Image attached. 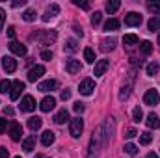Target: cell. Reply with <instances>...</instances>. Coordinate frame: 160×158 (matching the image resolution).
I'll return each mask as SVG.
<instances>
[{
  "instance_id": "5",
  "label": "cell",
  "mask_w": 160,
  "mask_h": 158,
  "mask_svg": "<svg viewBox=\"0 0 160 158\" xmlns=\"http://www.w3.org/2000/svg\"><path fill=\"white\" fill-rule=\"evenodd\" d=\"M143 102H145L147 106H155V104H158L160 102L158 91H157V89H147L145 95H143Z\"/></svg>"
},
{
  "instance_id": "15",
  "label": "cell",
  "mask_w": 160,
  "mask_h": 158,
  "mask_svg": "<svg viewBox=\"0 0 160 158\" xmlns=\"http://www.w3.org/2000/svg\"><path fill=\"white\" fill-rule=\"evenodd\" d=\"M54 106H56V99L54 97H45L39 102L41 112H50V110H54Z\"/></svg>"
},
{
  "instance_id": "11",
  "label": "cell",
  "mask_w": 160,
  "mask_h": 158,
  "mask_svg": "<svg viewBox=\"0 0 160 158\" xmlns=\"http://www.w3.org/2000/svg\"><path fill=\"white\" fill-rule=\"evenodd\" d=\"M2 67L6 69V73H15V69H17V60L11 58V56H4V58H2Z\"/></svg>"
},
{
  "instance_id": "20",
  "label": "cell",
  "mask_w": 160,
  "mask_h": 158,
  "mask_svg": "<svg viewBox=\"0 0 160 158\" xmlns=\"http://www.w3.org/2000/svg\"><path fill=\"white\" fill-rule=\"evenodd\" d=\"M65 121H69V112H67L65 108H62V110L54 116V123H56V125H63Z\"/></svg>"
},
{
  "instance_id": "36",
  "label": "cell",
  "mask_w": 160,
  "mask_h": 158,
  "mask_svg": "<svg viewBox=\"0 0 160 158\" xmlns=\"http://www.w3.org/2000/svg\"><path fill=\"white\" fill-rule=\"evenodd\" d=\"M132 119H134V123H140V121L143 119V112H142V108H140V106H136V108H134V112H132Z\"/></svg>"
},
{
  "instance_id": "17",
  "label": "cell",
  "mask_w": 160,
  "mask_h": 158,
  "mask_svg": "<svg viewBox=\"0 0 160 158\" xmlns=\"http://www.w3.org/2000/svg\"><path fill=\"white\" fill-rule=\"evenodd\" d=\"M132 84H134V75H130V80H128V84H125V86L121 87V91H119V101H125V99H128V95H130V89H132Z\"/></svg>"
},
{
  "instance_id": "1",
  "label": "cell",
  "mask_w": 160,
  "mask_h": 158,
  "mask_svg": "<svg viewBox=\"0 0 160 158\" xmlns=\"http://www.w3.org/2000/svg\"><path fill=\"white\" fill-rule=\"evenodd\" d=\"M106 138H108V134H106V126H104V125H99V126L93 130V136H91V140H89L88 158H95L97 155H99V149L106 143Z\"/></svg>"
},
{
  "instance_id": "37",
  "label": "cell",
  "mask_w": 160,
  "mask_h": 158,
  "mask_svg": "<svg viewBox=\"0 0 160 158\" xmlns=\"http://www.w3.org/2000/svg\"><path fill=\"white\" fill-rule=\"evenodd\" d=\"M114 47H116V39H104L101 48H102V50H112Z\"/></svg>"
},
{
  "instance_id": "49",
  "label": "cell",
  "mask_w": 160,
  "mask_h": 158,
  "mask_svg": "<svg viewBox=\"0 0 160 158\" xmlns=\"http://www.w3.org/2000/svg\"><path fill=\"white\" fill-rule=\"evenodd\" d=\"M0 158H8V149L6 147H0Z\"/></svg>"
},
{
  "instance_id": "51",
  "label": "cell",
  "mask_w": 160,
  "mask_h": 158,
  "mask_svg": "<svg viewBox=\"0 0 160 158\" xmlns=\"http://www.w3.org/2000/svg\"><path fill=\"white\" fill-rule=\"evenodd\" d=\"M73 28H75V32H77V34H78L80 37H82V36H84V32H82V28H80L78 24H75V26H73Z\"/></svg>"
},
{
  "instance_id": "39",
  "label": "cell",
  "mask_w": 160,
  "mask_h": 158,
  "mask_svg": "<svg viewBox=\"0 0 160 158\" xmlns=\"http://www.w3.org/2000/svg\"><path fill=\"white\" fill-rule=\"evenodd\" d=\"M101 21H102V13H101V11H95V13L91 15V24H93V26H97Z\"/></svg>"
},
{
  "instance_id": "4",
  "label": "cell",
  "mask_w": 160,
  "mask_h": 158,
  "mask_svg": "<svg viewBox=\"0 0 160 158\" xmlns=\"http://www.w3.org/2000/svg\"><path fill=\"white\" fill-rule=\"evenodd\" d=\"M24 91V82H21V80H13L11 82V91H9V99L11 101H17L19 97H21V93Z\"/></svg>"
},
{
  "instance_id": "50",
  "label": "cell",
  "mask_w": 160,
  "mask_h": 158,
  "mask_svg": "<svg viewBox=\"0 0 160 158\" xmlns=\"http://www.w3.org/2000/svg\"><path fill=\"white\" fill-rule=\"evenodd\" d=\"M4 114L11 117V116H13V108H11V106H8V108H4Z\"/></svg>"
},
{
  "instance_id": "30",
  "label": "cell",
  "mask_w": 160,
  "mask_h": 158,
  "mask_svg": "<svg viewBox=\"0 0 160 158\" xmlns=\"http://www.w3.org/2000/svg\"><path fill=\"white\" fill-rule=\"evenodd\" d=\"M36 9H26L24 13H22V19L26 21V22H32V21H36Z\"/></svg>"
},
{
  "instance_id": "10",
  "label": "cell",
  "mask_w": 160,
  "mask_h": 158,
  "mask_svg": "<svg viewBox=\"0 0 160 158\" xmlns=\"http://www.w3.org/2000/svg\"><path fill=\"white\" fill-rule=\"evenodd\" d=\"M125 24H127V26H140V24H142V15L136 13V11H130V13L125 17Z\"/></svg>"
},
{
  "instance_id": "19",
  "label": "cell",
  "mask_w": 160,
  "mask_h": 158,
  "mask_svg": "<svg viewBox=\"0 0 160 158\" xmlns=\"http://www.w3.org/2000/svg\"><path fill=\"white\" fill-rule=\"evenodd\" d=\"M54 138H56V136H54V132H52V130H45V132L41 134V143H43L45 147H48V145H52V143H54Z\"/></svg>"
},
{
  "instance_id": "9",
  "label": "cell",
  "mask_w": 160,
  "mask_h": 158,
  "mask_svg": "<svg viewBox=\"0 0 160 158\" xmlns=\"http://www.w3.org/2000/svg\"><path fill=\"white\" fill-rule=\"evenodd\" d=\"M80 69H82V63H80L78 60H75V58L65 60V71L69 75H77V73H80Z\"/></svg>"
},
{
  "instance_id": "23",
  "label": "cell",
  "mask_w": 160,
  "mask_h": 158,
  "mask_svg": "<svg viewBox=\"0 0 160 158\" xmlns=\"http://www.w3.org/2000/svg\"><path fill=\"white\" fill-rule=\"evenodd\" d=\"M41 125H43V119L38 117V116H36V117H30V119H28V128H30L32 132L39 130V128H41Z\"/></svg>"
},
{
  "instance_id": "42",
  "label": "cell",
  "mask_w": 160,
  "mask_h": 158,
  "mask_svg": "<svg viewBox=\"0 0 160 158\" xmlns=\"http://www.w3.org/2000/svg\"><path fill=\"white\" fill-rule=\"evenodd\" d=\"M75 6H78L82 9H89V4L88 2H80V0H75Z\"/></svg>"
},
{
  "instance_id": "33",
  "label": "cell",
  "mask_w": 160,
  "mask_h": 158,
  "mask_svg": "<svg viewBox=\"0 0 160 158\" xmlns=\"http://www.w3.org/2000/svg\"><path fill=\"white\" fill-rule=\"evenodd\" d=\"M125 153L127 155H130V156H134V155H138V147L134 145V143H125Z\"/></svg>"
},
{
  "instance_id": "16",
  "label": "cell",
  "mask_w": 160,
  "mask_h": 158,
  "mask_svg": "<svg viewBox=\"0 0 160 158\" xmlns=\"http://www.w3.org/2000/svg\"><path fill=\"white\" fill-rule=\"evenodd\" d=\"M58 13H60V6H58V4H50V6L47 7L45 15H43V21H45V22H48V21H50L52 17H56Z\"/></svg>"
},
{
  "instance_id": "6",
  "label": "cell",
  "mask_w": 160,
  "mask_h": 158,
  "mask_svg": "<svg viewBox=\"0 0 160 158\" xmlns=\"http://www.w3.org/2000/svg\"><path fill=\"white\" fill-rule=\"evenodd\" d=\"M9 138L13 140V141H21V138H22V126L17 123V121H13L11 125H9Z\"/></svg>"
},
{
  "instance_id": "28",
  "label": "cell",
  "mask_w": 160,
  "mask_h": 158,
  "mask_svg": "<svg viewBox=\"0 0 160 158\" xmlns=\"http://www.w3.org/2000/svg\"><path fill=\"white\" fill-rule=\"evenodd\" d=\"M84 60L88 62V63H93L95 62V52H93V48H84Z\"/></svg>"
},
{
  "instance_id": "40",
  "label": "cell",
  "mask_w": 160,
  "mask_h": 158,
  "mask_svg": "<svg viewBox=\"0 0 160 158\" xmlns=\"http://www.w3.org/2000/svg\"><path fill=\"white\" fill-rule=\"evenodd\" d=\"M41 60L50 62V60H52V52H50V50H43V52H41Z\"/></svg>"
},
{
  "instance_id": "46",
  "label": "cell",
  "mask_w": 160,
  "mask_h": 158,
  "mask_svg": "<svg viewBox=\"0 0 160 158\" xmlns=\"http://www.w3.org/2000/svg\"><path fill=\"white\" fill-rule=\"evenodd\" d=\"M67 99H71V91L69 89H63L62 91V101H67Z\"/></svg>"
},
{
  "instance_id": "53",
  "label": "cell",
  "mask_w": 160,
  "mask_h": 158,
  "mask_svg": "<svg viewBox=\"0 0 160 158\" xmlns=\"http://www.w3.org/2000/svg\"><path fill=\"white\" fill-rule=\"evenodd\" d=\"M36 158H45V156H43V155H38V156H36Z\"/></svg>"
},
{
  "instance_id": "48",
  "label": "cell",
  "mask_w": 160,
  "mask_h": 158,
  "mask_svg": "<svg viewBox=\"0 0 160 158\" xmlns=\"http://www.w3.org/2000/svg\"><path fill=\"white\" fill-rule=\"evenodd\" d=\"M8 36L11 37V41H13V37H15V26H9V28H8Z\"/></svg>"
},
{
  "instance_id": "29",
  "label": "cell",
  "mask_w": 160,
  "mask_h": 158,
  "mask_svg": "<svg viewBox=\"0 0 160 158\" xmlns=\"http://www.w3.org/2000/svg\"><path fill=\"white\" fill-rule=\"evenodd\" d=\"M147 9L153 15H158L160 17V2H147Z\"/></svg>"
},
{
  "instance_id": "3",
  "label": "cell",
  "mask_w": 160,
  "mask_h": 158,
  "mask_svg": "<svg viewBox=\"0 0 160 158\" xmlns=\"http://www.w3.org/2000/svg\"><path fill=\"white\" fill-rule=\"evenodd\" d=\"M82 130H84V121L80 117L71 119V123H69V134H71L73 138H80Z\"/></svg>"
},
{
  "instance_id": "27",
  "label": "cell",
  "mask_w": 160,
  "mask_h": 158,
  "mask_svg": "<svg viewBox=\"0 0 160 158\" xmlns=\"http://www.w3.org/2000/svg\"><path fill=\"white\" fill-rule=\"evenodd\" d=\"M140 50H142V54H151V50H153V43L151 41H142V45H140Z\"/></svg>"
},
{
  "instance_id": "38",
  "label": "cell",
  "mask_w": 160,
  "mask_h": 158,
  "mask_svg": "<svg viewBox=\"0 0 160 158\" xmlns=\"http://www.w3.org/2000/svg\"><path fill=\"white\" fill-rule=\"evenodd\" d=\"M11 91V82L9 80H2L0 82V93H8Z\"/></svg>"
},
{
  "instance_id": "54",
  "label": "cell",
  "mask_w": 160,
  "mask_h": 158,
  "mask_svg": "<svg viewBox=\"0 0 160 158\" xmlns=\"http://www.w3.org/2000/svg\"><path fill=\"white\" fill-rule=\"evenodd\" d=\"M158 45H160V34H158Z\"/></svg>"
},
{
  "instance_id": "52",
  "label": "cell",
  "mask_w": 160,
  "mask_h": 158,
  "mask_svg": "<svg viewBox=\"0 0 160 158\" xmlns=\"http://www.w3.org/2000/svg\"><path fill=\"white\" fill-rule=\"evenodd\" d=\"M145 158H160V156H158V155H155V153H149Z\"/></svg>"
},
{
  "instance_id": "44",
  "label": "cell",
  "mask_w": 160,
  "mask_h": 158,
  "mask_svg": "<svg viewBox=\"0 0 160 158\" xmlns=\"http://www.w3.org/2000/svg\"><path fill=\"white\" fill-rule=\"evenodd\" d=\"M4 21H6V11L0 7V32H2V26H4Z\"/></svg>"
},
{
  "instance_id": "55",
  "label": "cell",
  "mask_w": 160,
  "mask_h": 158,
  "mask_svg": "<svg viewBox=\"0 0 160 158\" xmlns=\"http://www.w3.org/2000/svg\"><path fill=\"white\" fill-rule=\"evenodd\" d=\"M15 158H21V156H15Z\"/></svg>"
},
{
  "instance_id": "13",
  "label": "cell",
  "mask_w": 160,
  "mask_h": 158,
  "mask_svg": "<svg viewBox=\"0 0 160 158\" xmlns=\"http://www.w3.org/2000/svg\"><path fill=\"white\" fill-rule=\"evenodd\" d=\"M43 75H45V67H43V65H36V67H32V69L28 71V80H30V82H36V80H39Z\"/></svg>"
},
{
  "instance_id": "35",
  "label": "cell",
  "mask_w": 160,
  "mask_h": 158,
  "mask_svg": "<svg viewBox=\"0 0 160 158\" xmlns=\"http://www.w3.org/2000/svg\"><path fill=\"white\" fill-rule=\"evenodd\" d=\"M147 26H149V30H151V32H157V30H160V19H155V17H153V19L147 22Z\"/></svg>"
},
{
  "instance_id": "12",
  "label": "cell",
  "mask_w": 160,
  "mask_h": 158,
  "mask_svg": "<svg viewBox=\"0 0 160 158\" xmlns=\"http://www.w3.org/2000/svg\"><path fill=\"white\" fill-rule=\"evenodd\" d=\"M9 50L15 54V56H26V47L24 45H21L19 41H9Z\"/></svg>"
},
{
  "instance_id": "45",
  "label": "cell",
  "mask_w": 160,
  "mask_h": 158,
  "mask_svg": "<svg viewBox=\"0 0 160 158\" xmlns=\"http://www.w3.org/2000/svg\"><path fill=\"white\" fill-rule=\"evenodd\" d=\"M24 4H26V0H15V2H11V7H21Z\"/></svg>"
},
{
  "instance_id": "41",
  "label": "cell",
  "mask_w": 160,
  "mask_h": 158,
  "mask_svg": "<svg viewBox=\"0 0 160 158\" xmlns=\"http://www.w3.org/2000/svg\"><path fill=\"white\" fill-rule=\"evenodd\" d=\"M136 136H138V132H136L134 128H128V130L125 132V138H127V140H132V138H136Z\"/></svg>"
},
{
  "instance_id": "25",
  "label": "cell",
  "mask_w": 160,
  "mask_h": 158,
  "mask_svg": "<svg viewBox=\"0 0 160 158\" xmlns=\"http://www.w3.org/2000/svg\"><path fill=\"white\" fill-rule=\"evenodd\" d=\"M119 28V21L118 19H108L106 22H104V30L106 32H116Z\"/></svg>"
},
{
  "instance_id": "32",
  "label": "cell",
  "mask_w": 160,
  "mask_h": 158,
  "mask_svg": "<svg viewBox=\"0 0 160 158\" xmlns=\"http://www.w3.org/2000/svg\"><path fill=\"white\" fill-rule=\"evenodd\" d=\"M123 43H125V45H136V43H140V39H138V36H134V34H127V36L123 37Z\"/></svg>"
},
{
  "instance_id": "21",
  "label": "cell",
  "mask_w": 160,
  "mask_h": 158,
  "mask_svg": "<svg viewBox=\"0 0 160 158\" xmlns=\"http://www.w3.org/2000/svg\"><path fill=\"white\" fill-rule=\"evenodd\" d=\"M22 149H24L26 153H32V151L36 149V136H28V138L22 141Z\"/></svg>"
},
{
  "instance_id": "18",
  "label": "cell",
  "mask_w": 160,
  "mask_h": 158,
  "mask_svg": "<svg viewBox=\"0 0 160 158\" xmlns=\"http://www.w3.org/2000/svg\"><path fill=\"white\" fill-rule=\"evenodd\" d=\"M56 86H58V82H56V80H45V82H41V84H39V91H43V93L54 91V89H56Z\"/></svg>"
},
{
  "instance_id": "2",
  "label": "cell",
  "mask_w": 160,
  "mask_h": 158,
  "mask_svg": "<svg viewBox=\"0 0 160 158\" xmlns=\"http://www.w3.org/2000/svg\"><path fill=\"white\" fill-rule=\"evenodd\" d=\"M30 37H32V39H38L41 45H52L58 36H56L54 30H45V32H34Z\"/></svg>"
},
{
  "instance_id": "34",
  "label": "cell",
  "mask_w": 160,
  "mask_h": 158,
  "mask_svg": "<svg viewBox=\"0 0 160 158\" xmlns=\"http://www.w3.org/2000/svg\"><path fill=\"white\" fill-rule=\"evenodd\" d=\"M151 140H153V134H149V132L140 134V143H142V145H149V143H151Z\"/></svg>"
},
{
  "instance_id": "26",
  "label": "cell",
  "mask_w": 160,
  "mask_h": 158,
  "mask_svg": "<svg viewBox=\"0 0 160 158\" xmlns=\"http://www.w3.org/2000/svg\"><path fill=\"white\" fill-rule=\"evenodd\" d=\"M119 6H121L119 0H110V2H106V11L112 15V13H116V11L119 9Z\"/></svg>"
},
{
  "instance_id": "24",
  "label": "cell",
  "mask_w": 160,
  "mask_h": 158,
  "mask_svg": "<svg viewBox=\"0 0 160 158\" xmlns=\"http://www.w3.org/2000/svg\"><path fill=\"white\" fill-rule=\"evenodd\" d=\"M63 50L69 52V54L77 52V50H78V43H77V39H67L65 41V45H63Z\"/></svg>"
},
{
  "instance_id": "22",
  "label": "cell",
  "mask_w": 160,
  "mask_h": 158,
  "mask_svg": "<svg viewBox=\"0 0 160 158\" xmlns=\"http://www.w3.org/2000/svg\"><path fill=\"white\" fill-rule=\"evenodd\" d=\"M145 125L149 126V128H158L160 126V119L157 114H149L147 116V119H145Z\"/></svg>"
},
{
  "instance_id": "47",
  "label": "cell",
  "mask_w": 160,
  "mask_h": 158,
  "mask_svg": "<svg viewBox=\"0 0 160 158\" xmlns=\"http://www.w3.org/2000/svg\"><path fill=\"white\" fill-rule=\"evenodd\" d=\"M6 126H8V121L0 117V132H6Z\"/></svg>"
},
{
  "instance_id": "31",
  "label": "cell",
  "mask_w": 160,
  "mask_h": 158,
  "mask_svg": "<svg viewBox=\"0 0 160 158\" xmlns=\"http://www.w3.org/2000/svg\"><path fill=\"white\" fill-rule=\"evenodd\" d=\"M158 69H160L158 63H157V62H151V63L147 65V75H149V77H155V75L158 73Z\"/></svg>"
},
{
  "instance_id": "7",
  "label": "cell",
  "mask_w": 160,
  "mask_h": 158,
  "mask_svg": "<svg viewBox=\"0 0 160 158\" xmlns=\"http://www.w3.org/2000/svg\"><path fill=\"white\" fill-rule=\"evenodd\" d=\"M93 89H95V82L91 78H84L82 82H80V86H78V91L82 93V95H91L93 93Z\"/></svg>"
},
{
  "instance_id": "14",
  "label": "cell",
  "mask_w": 160,
  "mask_h": 158,
  "mask_svg": "<svg viewBox=\"0 0 160 158\" xmlns=\"http://www.w3.org/2000/svg\"><path fill=\"white\" fill-rule=\"evenodd\" d=\"M108 65H110V62H108V60H99V62L95 63V69H93V75H95V77H102V75L106 73V69H108Z\"/></svg>"
},
{
  "instance_id": "43",
  "label": "cell",
  "mask_w": 160,
  "mask_h": 158,
  "mask_svg": "<svg viewBox=\"0 0 160 158\" xmlns=\"http://www.w3.org/2000/svg\"><path fill=\"white\" fill-rule=\"evenodd\" d=\"M73 108H75V112H77V114H82V112H84V104H82V102H75V106H73Z\"/></svg>"
},
{
  "instance_id": "8",
  "label": "cell",
  "mask_w": 160,
  "mask_h": 158,
  "mask_svg": "<svg viewBox=\"0 0 160 158\" xmlns=\"http://www.w3.org/2000/svg\"><path fill=\"white\" fill-rule=\"evenodd\" d=\"M36 110V99L32 95H24L21 101V112H34Z\"/></svg>"
}]
</instances>
